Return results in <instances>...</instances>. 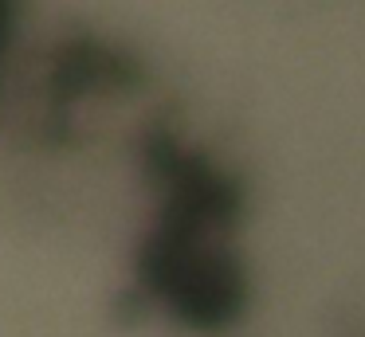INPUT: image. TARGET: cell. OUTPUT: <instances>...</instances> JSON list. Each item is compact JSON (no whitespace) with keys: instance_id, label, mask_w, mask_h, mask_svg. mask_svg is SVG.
Masks as SVG:
<instances>
[{"instance_id":"1","label":"cell","mask_w":365,"mask_h":337,"mask_svg":"<svg viewBox=\"0 0 365 337\" xmlns=\"http://www.w3.org/2000/svg\"><path fill=\"white\" fill-rule=\"evenodd\" d=\"M0 28H4V0H0Z\"/></svg>"}]
</instances>
